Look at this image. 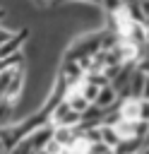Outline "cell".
<instances>
[{
    "mask_svg": "<svg viewBox=\"0 0 149 154\" xmlns=\"http://www.w3.org/2000/svg\"><path fill=\"white\" fill-rule=\"evenodd\" d=\"M82 123V113H77L65 99L50 111V125L53 128H79Z\"/></svg>",
    "mask_w": 149,
    "mask_h": 154,
    "instance_id": "6da1fadb",
    "label": "cell"
},
{
    "mask_svg": "<svg viewBox=\"0 0 149 154\" xmlns=\"http://www.w3.org/2000/svg\"><path fill=\"white\" fill-rule=\"evenodd\" d=\"M115 108H118V116H120L123 120H139L142 99H137V96H127V99H120Z\"/></svg>",
    "mask_w": 149,
    "mask_h": 154,
    "instance_id": "7a4b0ae2",
    "label": "cell"
},
{
    "mask_svg": "<svg viewBox=\"0 0 149 154\" xmlns=\"http://www.w3.org/2000/svg\"><path fill=\"white\" fill-rule=\"evenodd\" d=\"M53 132H55V128L48 123V125H43V128H38L36 132H31L29 135V142H31V147H34V152H43L46 149V144L53 140Z\"/></svg>",
    "mask_w": 149,
    "mask_h": 154,
    "instance_id": "3957f363",
    "label": "cell"
},
{
    "mask_svg": "<svg viewBox=\"0 0 149 154\" xmlns=\"http://www.w3.org/2000/svg\"><path fill=\"white\" fill-rule=\"evenodd\" d=\"M94 106H99L101 111L115 108V106H118V91H115L111 84L101 87V89H99V96H96V101H94Z\"/></svg>",
    "mask_w": 149,
    "mask_h": 154,
    "instance_id": "277c9868",
    "label": "cell"
},
{
    "mask_svg": "<svg viewBox=\"0 0 149 154\" xmlns=\"http://www.w3.org/2000/svg\"><path fill=\"white\" fill-rule=\"evenodd\" d=\"M77 135H79V128H55L53 140H55L60 147H70V144L74 142Z\"/></svg>",
    "mask_w": 149,
    "mask_h": 154,
    "instance_id": "5b68a950",
    "label": "cell"
},
{
    "mask_svg": "<svg viewBox=\"0 0 149 154\" xmlns=\"http://www.w3.org/2000/svg\"><path fill=\"white\" fill-rule=\"evenodd\" d=\"M101 144H106L111 149H115L120 144V135L113 125H101Z\"/></svg>",
    "mask_w": 149,
    "mask_h": 154,
    "instance_id": "8992f818",
    "label": "cell"
},
{
    "mask_svg": "<svg viewBox=\"0 0 149 154\" xmlns=\"http://www.w3.org/2000/svg\"><path fill=\"white\" fill-rule=\"evenodd\" d=\"M144 149V140H120L115 154H139Z\"/></svg>",
    "mask_w": 149,
    "mask_h": 154,
    "instance_id": "52a82bcc",
    "label": "cell"
},
{
    "mask_svg": "<svg viewBox=\"0 0 149 154\" xmlns=\"http://www.w3.org/2000/svg\"><path fill=\"white\" fill-rule=\"evenodd\" d=\"M144 79H147V75H144L142 70H137V67H135V72H132V77H130V96H137V99H142Z\"/></svg>",
    "mask_w": 149,
    "mask_h": 154,
    "instance_id": "ba28073f",
    "label": "cell"
},
{
    "mask_svg": "<svg viewBox=\"0 0 149 154\" xmlns=\"http://www.w3.org/2000/svg\"><path fill=\"white\" fill-rule=\"evenodd\" d=\"M14 72H17V67H12V70H0V101L5 99V94H7L10 84H12Z\"/></svg>",
    "mask_w": 149,
    "mask_h": 154,
    "instance_id": "9c48e42d",
    "label": "cell"
},
{
    "mask_svg": "<svg viewBox=\"0 0 149 154\" xmlns=\"http://www.w3.org/2000/svg\"><path fill=\"white\" fill-rule=\"evenodd\" d=\"M120 7H125V2L123 0H101V10L111 17V14H115Z\"/></svg>",
    "mask_w": 149,
    "mask_h": 154,
    "instance_id": "30bf717a",
    "label": "cell"
},
{
    "mask_svg": "<svg viewBox=\"0 0 149 154\" xmlns=\"http://www.w3.org/2000/svg\"><path fill=\"white\" fill-rule=\"evenodd\" d=\"M10 154H34V147H31V142H29V137H24Z\"/></svg>",
    "mask_w": 149,
    "mask_h": 154,
    "instance_id": "8fae6325",
    "label": "cell"
},
{
    "mask_svg": "<svg viewBox=\"0 0 149 154\" xmlns=\"http://www.w3.org/2000/svg\"><path fill=\"white\" fill-rule=\"evenodd\" d=\"M139 120L142 123H149V101L142 99V111H139Z\"/></svg>",
    "mask_w": 149,
    "mask_h": 154,
    "instance_id": "7c38bea8",
    "label": "cell"
},
{
    "mask_svg": "<svg viewBox=\"0 0 149 154\" xmlns=\"http://www.w3.org/2000/svg\"><path fill=\"white\" fill-rule=\"evenodd\" d=\"M12 36H14V31H10L7 26H2V24H0V46H2V43H7Z\"/></svg>",
    "mask_w": 149,
    "mask_h": 154,
    "instance_id": "4fadbf2b",
    "label": "cell"
},
{
    "mask_svg": "<svg viewBox=\"0 0 149 154\" xmlns=\"http://www.w3.org/2000/svg\"><path fill=\"white\" fill-rule=\"evenodd\" d=\"M137 70H142V72H144V75L149 77V53H147V55H144V58H142V60L137 63Z\"/></svg>",
    "mask_w": 149,
    "mask_h": 154,
    "instance_id": "5bb4252c",
    "label": "cell"
},
{
    "mask_svg": "<svg viewBox=\"0 0 149 154\" xmlns=\"http://www.w3.org/2000/svg\"><path fill=\"white\" fill-rule=\"evenodd\" d=\"M94 154H115V149H111V147H106V144H96V147H94Z\"/></svg>",
    "mask_w": 149,
    "mask_h": 154,
    "instance_id": "9a60e30c",
    "label": "cell"
},
{
    "mask_svg": "<svg viewBox=\"0 0 149 154\" xmlns=\"http://www.w3.org/2000/svg\"><path fill=\"white\" fill-rule=\"evenodd\" d=\"M139 5V12H142V17L144 19H149V0H144V2H137Z\"/></svg>",
    "mask_w": 149,
    "mask_h": 154,
    "instance_id": "2e32d148",
    "label": "cell"
},
{
    "mask_svg": "<svg viewBox=\"0 0 149 154\" xmlns=\"http://www.w3.org/2000/svg\"><path fill=\"white\" fill-rule=\"evenodd\" d=\"M142 99H147V101H149V77L144 79V89H142Z\"/></svg>",
    "mask_w": 149,
    "mask_h": 154,
    "instance_id": "e0dca14e",
    "label": "cell"
},
{
    "mask_svg": "<svg viewBox=\"0 0 149 154\" xmlns=\"http://www.w3.org/2000/svg\"><path fill=\"white\" fill-rule=\"evenodd\" d=\"M144 31H147V46H149V19H144Z\"/></svg>",
    "mask_w": 149,
    "mask_h": 154,
    "instance_id": "ac0fdd59",
    "label": "cell"
},
{
    "mask_svg": "<svg viewBox=\"0 0 149 154\" xmlns=\"http://www.w3.org/2000/svg\"><path fill=\"white\" fill-rule=\"evenodd\" d=\"M48 0H31V5H36V7H43Z\"/></svg>",
    "mask_w": 149,
    "mask_h": 154,
    "instance_id": "d6986e66",
    "label": "cell"
},
{
    "mask_svg": "<svg viewBox=\"0 0 149 154\" xmlns=\"http://www.w3.org/2000/svg\"><path fill=\"white\" fill-rule=\"evenodd\" d=\"M123 2H125V5H135L137 0H123Z\"/></svg>",
    "mask_w": 149,
    "mask_h": 154,
    "instance_id": "ffe728a7",
    "label": "cell"
},
{
    "mask_svg": "<svg viewBox=\"0 0 149 154\" xmlns=\"http://www.w3.org/2000/svg\"><path fill=\"white\" fill-rule=\"evenodd\" d=\"M34 154H46V152H34Z\"/></svg>",
    "mask_w": 149,
    "mask_h": 154,
    "instance_id": "44dd1931",
    "label": "cell"
},
{
    "mask_svg": "<svg viewBox=\"0 0 149 154\" xmlns=\"http://www.w3.org/2000/svg\"><path fill=\"white\" fill-rule=\"evenodd\" d=\"M137 2H144V0H137Z\"/></svg>",
    "mask_w": 149,
    "mask_h": 154,
    "instance_id": "7402d4cb",
    "label": "cell"
}]
</instances>
